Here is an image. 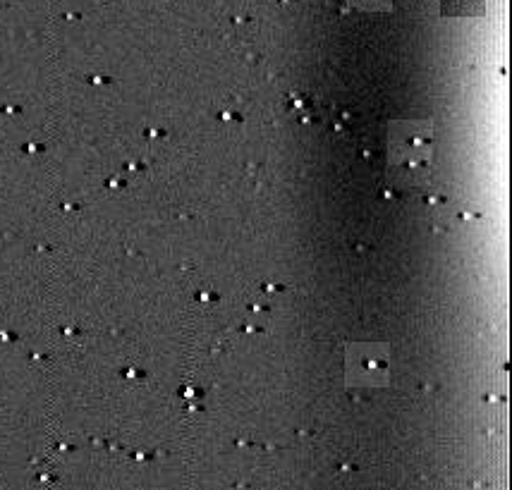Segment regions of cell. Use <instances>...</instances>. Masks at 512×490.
Here are the masks:
<instances>
[{
    "label": "cell",
    "mask_w": 512,
    "mask_h": 490,
    "mask_svg": "<svg viewBox=\"0 0 512 490\" xmlns=\"http://www.w3.org/2000/svg\"><path fill=\"white\" fill-rule=\"evenodd\" d=\"M481 3L484 0H443V5H446V12H453V15H472L474 5L481 8Z\"/></svg>",
    "instance_id": "obj_1"
}]
</instances>
